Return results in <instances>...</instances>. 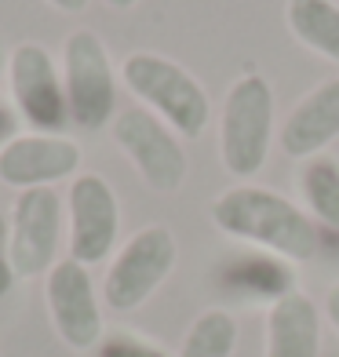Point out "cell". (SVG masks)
Returning <instances> with one entry per match:
<instances>
[{
  "instance_id": "cell-1",
  "label": "cell",
  "mask_w": 339,
  "mask_h": 357,
  "mask_svg": "<svg viewBox=\"0 0 339 357\" xmlns=\"http://www.w3.org/2000/svg\"><path fill=\"white\" fill-rule=\"evenodd\" d=\"M212 222L226 237L255 245L288 263H306L317 255V226L281 193L266 186H230L212 201Z\"/></svg>"
},
{
  "instance_id": "cell-2",
  "label": "cell",
  "mask_w": 339,
  "mask_h": 357,
  "mask_svg": "<svg viewBox=\"0 0 339 357\" xmlns=\"http://www.w3.org/2000/svg\"><path fill=\"white\" fill-rule=\"evenodd\" d=\"M121 80L139 102H146V109L186 139H197L212 121V99L204 84L168 55L132 52L121 62Z\"/></svg>"
},
{
  "instance_id": "cell-3",
  "label": "cell",
  "mask_w": 339,
  "mask_h": 357,
  "mask_svg": "<svg viewBox=\"0 0 339 357\" xmlns=\"http://www.w3.org/2000/svg\"><path fill=\"white\" fill-rule=\"evenodd\" d=\"M273 146V88L263 73H241L223 99L219 160L234 178L259 175Z\"/></svg>"
},
{
  "instance_id": "cell-4",
  "label": "cell",
  "mask_w": 339,
  "mask_h": 357,
  "mask_svg": "<svg viewBox=\"0 0 339 357\" xmlns=\"http://www.w3.org/2000/svg\"><path fill=\"white\" fill-rule=\"evenodd\" d=\"M62 84H66L70 124L77 132H103L117 117V73L110 47L95 29H73L62 40Z\"/></svg>"
},
{
  "instance_id": "cell-5",
  "label": "cell",
  "mask_w": 339,
  "mask_h": 357,
  "mask_svg": "<svg viewBox=\"0 0 339 357\" xmlns=\"http://www.w3.org/2000/svg\"><path fill=\"white\" fill-rule=\"evenodd\" d=\"M175 259H179V245H175V234L168 226L150 222L135 230L106 270V284H103L106 306L117 314L139 310L168 281V273L175 270Z\"/></svg>"
},
{
  "instance_id": "cell-6",
  "label": "cell",
  "mask_w": 339,
  "mask_h": 357,
  "mask_svg": "<svg viewBox=\"0 0 339 357\" xmlns=\"http://www.w3.org/2000/svg\"><path fill=\"white\" fill-rule=\"evenodd\" d=\"M113 142L132 160V168L153 193H179L186 183L190 160L179 135L146 106H128L110 124Z\"/></svg>"
},
{
  "instance_id": "cell-7",
  "label": "cell",
  "mask_w": 339,
  "mask_h": 357,
  "mask_svg": "<svg viewBox=\"0 0 339 357\" xmlns=\"http://www.w3.org/2000/svg\"><path fill=\"white\" fill-rule=\"evenodd\" d=\"M8 88L15 99V113L37 135H62L70 124V102L62 70L55 66L52 52L37 40H26L8 59Z\"/></svg>"
},
{
  "instance_id": "cell-8",
  "label": "cell",
  "mask_w": 339,
  "mask_h": 357,
  "mask_svg": "<svg viewBox=\"0 0 339 357\" xmlns=\"http://www.w3.org/2000/svg\"><path fill=\"white\" fill-rule=\"evenodd\" d=\"M62 237V197L52 186L22 190L8 219V263L15 278H40L55 266Z\"/></svg>"
},
{
  "instance_id": "cell-9",
  "label": "cell",
  "mask_w": 339,
  "mask_h": 357,
  "mask_svg": "<svg viewBox=\"0 0 339 357\" xmlns=\"http://www.w3.org/2000/svg\"><path fill=\"white\" fill-rule=\"evenodd\" d=\"M70 259H77L80 266H95L117 248L121 234V204L117 193L99 172H80L70 193Z\"/></svg>"
},
{
  "instance_id": "cell-10",
  "label": "cell",
  "mask_w": 339,
  "mask_h": 357,
  "mask_svg": "<svg viewBox=\"0 0 339 357\" xmlns=\"http://www.w3.org/2000/svg\"><path fill=\"white\" fill-rule=\"evenodd\" d=\"M47 314L59 339L70 350H95L103 339V306L95 296L88 266H80L77 259H59L47 270Z\"/></svg>"
},
{
  "instance_id": "cell-11",
  "label": "cell",
  "mask_w": 339,
  "mask_h": 357,
  "mask_svg": "<svg viewBox=\"0 0 339 357\" xmlns=\"http://www.w3.org/2000/svg\"><path fill=\"white\" fill-rule=\"evenodd\" d=\"M80 146L70 135H15L0 150V183L11 190H40L62 178H77Z\"/></svg>"
},
{
  "instance_id": "cell-12",
  "label": "cell",
  "mask_w": 339,
  "mask_h": 357,
  "mask_svg": "<svg viewBox=\"0 0 339 357\" xmlns=\"http://www.w3.org/2000/svg\"><path fill=\"white\" fill-rule=\"evenodd\" d=\"M339 139V77L321 80L292 106L281 124V150L296 160L321 157L325 146Z\"/></svg>"
},
{
  "instance_id": "cell-13",
  "label": "cell",
  "mask_w": 339,
  "mask_h": 357,
  "mask_svg": "<svg viewBox=\"0 0 339 357\" xmlns=\"http://www.w3.org/2000/svg\"><path fill=\"white\" fill-rule=\"evenodd\" d=\"M321 314L303 291H288L266 310V357H317Z\"/></svg>"
},
{
  "instance_id": "cell-14",
  "label": "cell",
  "mask_w": 339,
  "mask_h": 357,
  "mask_svg": "<svg viewBox=\"0 0 339 357\" xmlns=\"http://www.w3.org/2000/svg\"><path fill=\"white\" fill-rule=\"evenodd\" d=\"M285 22L303 47L329 62H339V8L332 0H288Z\"/></svg>"
},
{
  "instance_id": "cell-15",
  "label": "cell",
  "mask_w": 339,
  "mask_h": 357,
  "mask_svg": "<svg viewBox=\"0 0 339 357\" xmlns=\"http://www.w3.org/2000/svg\"><path fill=\"white\" fill-rule=\"evenodd\" d=\"M299 193L306 215L325 222L329 230H339V160L336 157H310L299 168Z\"/></svg>"
},
{
  "instance_id": "cell-16",
  "label": "cell",
  "mask_w": 339,
  "mask_h": 357,
  "mask_svg": "<svg viewBox=\"0 0 339 357\" xmlns=\"http://www.w3.org/2000/svg\"><path fill=\"white\" fill-rule=\"evenodd\" d=\"M237 350V317L223 306H212L193 317L183 335L179 357H234Z\"/></svg>"
},
{
  "instance_id": "cell-17",
  "label": "cell",
  "mask_w": 339,
  "mask_h": 357,
  "mask_svg": "<svg viewBox=\"0 0 339 357\" xmlns=\"http://www.w3.org/2000/svg\"><path fill=\"white\" fill-rule=\"evenodd\" d=\"M226 284L237 288L241 296H252V299H266L278 303L281 296H288L292 291V270L273 263V259H241V263H234V270L226 273Z\"/></svg>"
},
{
  "instance_id": "cell-18",
  "label": "cell",
  "mask_w": 339,
  "mask_h": 357,
  "mask_svg": "<svg viewBox=\"0 0 339 357\" xmlns=\"http://www.w3.org/2000/svg\"><path fill=\"white\" fill-rule=\"evenodd\" d=\"M95 357H172L165 347L150 343V339H142L135 332H106L99 339V347H95Z\"/></svg>"
},
{
  "instance_id": "cell-19",
  "label": "cell",
  "mask_w": 339,
  "mask_h": 357,
  "mask_svg": "<svg viewBox=\"0 0 339 357\" xmlns=\"http://www.w3.org/2000/svg\"><path fill=\"white\" fill-rule=\"evenodd\" d=\"M19 135V113H15V106H4L0 102V150Z\"/></svg>"
},
{
  "instance_id": "cell-20",
  "label": "cell",
  "mask_w": 339,
  "mask_h": 357,
  "mask_svg": "<svg viewBox=\"0 0 339 357\" xmlns=\"http://www.w3.org/2000/svg\"><path fill=\"white\" fill-rule=\"evenodd\" d=\"M325 317L332 321V328L339 332V284H332L325 291Z\"/></svg>"
},
{
  "instance_id": "cell-21",
  "label": "cell",
  "mask_w": 339,
  "mask_h": 357,
  "mask_svg": "<svg viewBox=\"0 0 339 357\" xmlns=\"http://www.w3.org/2000/svg\"><path fill=\"white\" fill-rule=\"evenodd\" d=\"M11 284H15V270H11V263H8V255L0 252V299L11 291Z\"/></svg>"
},
{
  "instance_id": "cell-22",
  "label": "cell",
  "mask_w": 339,
  "mask_h": 357,
  "mask_svg": "<svg viewBox=\"0 0 339 357\" xmlns=\"http://www.w3.org/2000/svg\"><path fill=\"white\" fill-rule=\"evenodd\" d=\"M52 8H59L62 15H77V11H84L88 8V0H47Z\"/></svg>"
},
{
  "instance_id": "cell-23",
  "label": "cell",
  "mask_w": 339,
  "mask_h": 357,
  "mask_svg": "<svg viewBox=\"0 0 339 357\" xmlns=\"http://www.w3.org/2000/svg\"><path fill=\"white\" fill-rule=\"evenodd\" d=\"M106 4H110V8H117V11H128V8H135L139 0H106Z\"/></svg>"
},
{
  "instance_id": "cell-24",
  "label": "cell",
  "mask_w": 339,
  "mask_h": 357,
  "mask_svg": "<svg viewBox=\"0 0 339 357\" xmlns=\"http://www.w3.org/2000/svg\"><path fill=\"white\" fill-rule=\"evenodd\" d=\"M0 245H8V219H4V212H0Z\"/></svg>"
},
{
  "instance_id": "cell-25",
  "label": "cell",
  "mask_w": 339,
  "mask_h": 357,
  "mask_svg": "<svg viewBox=\"0 0 339 357\" xmlns=\"http://www.w3.org/2000/svg\"><path fill=\"white\" fill-rule=\"evenodd\" d=\"M0 70H4V40H0Z\"/></svg>"
}]
</instances>
